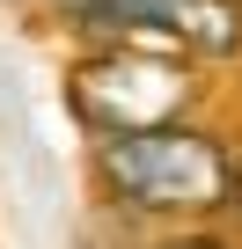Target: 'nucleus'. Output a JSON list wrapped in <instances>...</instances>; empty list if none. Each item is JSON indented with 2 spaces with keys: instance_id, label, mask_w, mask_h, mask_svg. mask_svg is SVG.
<instances>
[{
  "instance_id": "4",
  "label": "nucleus",
  "mask_w": 242,
  "mask_h": 249,
  "mask_svg": "<svg viewBox=\"0 0 242 249\" xmlns=\"http://www.w3.org/2000/svg\"><path fill=\"white\" fill-rule=\"evenodd\" d=\"M66 8H74V15H81V22H88V15H95V8H103V0H66Z\"/></svg>"
},
{
  "instance_id": "2",
  "label": "nucleus",
  "mask_w": 242,
  "mask_h": 249,
  "mask_svg": "<svg viewBox=\"0 0 242 249\" xmlns=\"http://www.w3.org/2000/svg\"><path fill=\"white\" fill-rule=\"evenodd\" d=\"M74 103H81V117H88V124H103L110 140L162 132V117L184 103V73H176L169 59H147V52H117V59L81 66Z\"/></svg>"
},
{
  "instance_id": "1",
  "label": "nucleus",
  "mask_w": 242,
  "mask_h": 249,
  "mask_svg": "<svg viewBox=\"0 0 242 249\" xmlns=\"http://www.w3.org/2000/svg\"><path fill=\"white\" fill-rule=\"evenodd\" d=\"M103 176L117 198L154 205V213H191L227 198V154L205 132H132V140H110L103 147Z\"/></svg>"
},
{
  "instance_id": "3",
  "label": "nucleus",
  "mask_w": 242,
  "mask_h": 249,
  "mask_svg": "<svg viewBox=\"0 0 242 249\" xmlns=\"http://www.w3.org/2000/svg\"><path fill=\"white\" fill-rule=\"evenodd\" d=\"M95 30H125V37H162V44H191V52H235L242 22L227 0H103L88 15Z\"/></svg>"
},
{
  "instance_id": "5",
  "label": "nucleus",
  "mask_w": 242,
  "mask_h": 249,
  "mask_svg": "<svg viewBox=\"0 0 242 249\" xmlns=\"http://www.w3.org/2000/svg\"><path fill=\"white\" fill-rule=\"evenodd\" d=\"M169 249H220V242H169Z\"/></svg>"
}]
</instances>
